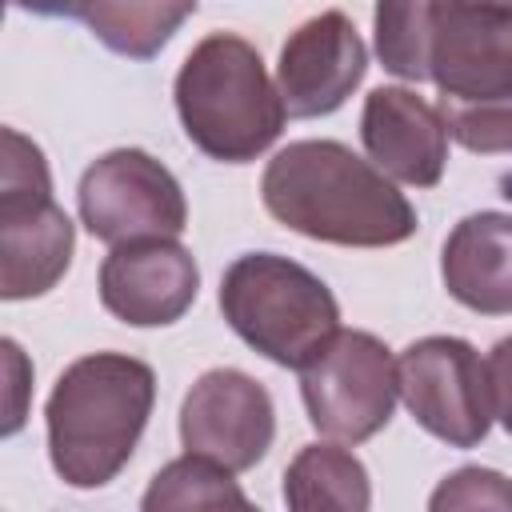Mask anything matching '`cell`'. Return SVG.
I'll list each match as a JSON object with an SVG mask.
<instances>
[{
	"mask_svg": "<svg viewBox=\"0 0 512 512\" xmlns=\"http://www.w3.org/2000/svg\"><path fill=\"white\" fill-rule=\"evenodd\" d=\"M260 200L284 228L340 248H392L420 224L392 176L340 140L280 148L264 168Z\"/></svg>",
	"mask_w": 512,
	"mask_h": 512,
	"instance_id": "1",
	"label": "cell"
},
{
	"mask_svg": "<svg viewBox=\"0 0 512 512\" xmlns=\"http://www.w3.org/2000/svg\"><path fill=\"white\" fill-rule=\"evenodd\" d=\"M156 404V372L124 352L72 360L48 404V460L68 488H104L132 460Z\"/></svg>",
	"mask_w": 512,
	"mask_h": 512,
	"instance_id": "2",
	"label": "cell"
},
{
	"mask_svg": "<svg viewBox=\"0 0 512 512\" xmlns=\"http://www.w3.org/2000/svg\"><path fill=\"white\" fill-rule=\"evenodd\" d=\"M428 80L440 88L448 136L480 156L512 152V8L436 0L428 24Z\"/></svg>",
	"mask_w": 512,
	"mask_h": 512,
	"instance_id": "3",
	"label": "cell"
},
{
	"mask_svg": "<svg viewBox=\"0 0 512 512\" xmlns=\"http://www.w3.org/2000/svg\"><path fill=\"white\" fill-rule=\"evenodd\" d=\"M176 116L184 136L220 164H248L284 128V100L260 52L236 32L204 36L176 72Z\"/></svg>",
	"mask_w": 512,
	"mask_h": 512,
	"instance_id": "4",
	"label": "cell"
},
{
	"mask_svg": "<svg viewBox=\"0 0 512 512\" xmlns=\"http://www.w3.org/2000/svg\"><path fill=\"white\" fill-rule=\"evenodd\" d=\"M228 328L280 368H304L340 328L332 288L304 264L276 252H244L220 276Z\"/></svg>",
	"mask_w": 512,
	"mask_h": 512,
	"instance_id": "5",
	"label": "cell"
},
{
	"mask_svg": "<svg viewBox=\"0 0 512 512\" xmlns=\"http://www.w3.org/2000/svg\"><path fill=\"white\" fill-rule=\"evenodd\" d=\"M76 228L52 200V176L40 144L24 132H0V296L32 300L60 284L72 264Z\"/></svg>",
	"mask_w": 512,
	"mask_h": 512,
	"instance_id": "6",
	"label": "cell"
},
{
	"mask_svg": "<svg viewBox=\"0 0 512 512\" xmlns=\"http://www.w3.org/2000/svg\"><path fill=\"white\" fill-rule=\"evenodd\" d=\"M300 396L320 436L340 444L372 440L400 400V376L388 344L360 328H336L300 368Z\"/></svg>",
	"mask_w": 512,
	"mask_h": 512,
	"instance_id": "7",
	"label": "cell"
},
{
	"mask_svg": "<svg viewBox=\"0 0 512 512\" xmlns=\"http://www.w3.org/2000/svg\"><path fill=\"white\" fill-rule=\"evenodd\" d=\"M84 228L104 244L180 236L188 204L180 180L144 148H112L92 160L76 188Z\"/></svg>",
	"mask_w": 512,
	"mask_h": 512,
	"instance_id": "8",
	"label": "cell"
},
{
	"mask_svg": "<svg viewBox=\"0 0 512 512\" xmlns=\"http://www.w3.org/2000/svg\"><path fill=\"white\" fill-rule=\"evenodd\" d=\"M400 400L412 420L448 448H476L492 428L488 364L460 336L412 340L400 360Z\"/></svg>",
	"mask_w": 512,
	"mask_h": 512,
	"instance_id": "9",
	"label": "cell"
},
{
	"mask_svg": "<svg viewBox=\"0 0 512 512\" xmlns=\"http://www.w3.org/2000/svg\"><path fill=\"white\" fill-rule=\"evenodd\" d=\"M276 436V408L260 380L240 368H208L180 404L184 452L208 456L228 472L256 468Z\"/></svg>",
	"mask_w": 512,
	"mask_h": 512,
	"instance_id": "10",
	"label": "cell"
},
{
	"mask_svg": "<svg viewBox=\"0 0 512 512\" xmlns=\"http://www.w3.org/2000/svg\"><path fill=\"white\" fill-rule=\"evenodd\" d=\"M364 72H368V48L356 24L340 8H328L304 20L284 40L276 64V88L288 116L312 120L336 112L360 88Z\"/></svg>",
	"mask_w": 512,
	"mask_h": 512,
	"instance_id": "11",
	"label": "cell"
},
{
	"mask_svg": "<svg viewBox=\"0 0 512 512\" xmlns=\"http://www.w3.org/2000/svg\"><path fill=\"white\" fill-rule=\"evenodd\" d=\"M196 292L200 268L176 236L116 244L100 264V304L132 328L176 324Z\"/></svg>",
	"mask_w": 512,
	"mask_h": 512,
	"instance_id": "12",
	"label": "cell"
},
{
	"mask_svg": "<svg viewBox=\"0 0 512 512\" xmlns=\"http://www.w3.org/2000/svg\"><path fill=\"white\" fill-rule=\"evenodd\" d=\"M360 140L368 160L400 184L436 188L448 164V124L436 104L400 84L368 92L360 112Z\"/></svg>",
	"mask_w": 512,
	"mask_h": 512,
	"instance_id": "13",
	"label": "cell"
},
{
	"mask_svg": "<svg viewBox=\"0 0 512 512\" xmlns=\"http://www.w3.org/2000/svg\"><path fill=\"white\" fill-rule=\"evenodd\" d=\"M448 296L480 316L512 312V212L464 216L440 252Z\"/></svg>",
	"mask_w": 512,
	"mask_h": 512,
	"instance_id": "14",
	"label": "cell"
},
{
	"mask_svg": "<svg viewBox=\"0 0 512 512\" xmlns=\"http://www.w3.org/2000/svg\"><path fill=\"white\" fill-rule=\"evenodd\" d=\"M284 504L296 512H364L372 504L368 468L340 440L304 444L284 468Z\"/></svg>",
	"mask_w": 512,
	"mask_h": 512,
	"instance_id": "15",
	"label": "cell"
},
{
	"mask_svg": "<svg viewBox=\"0 0 512 512\" xmlns=\"http://www.w3.org/2000/svg\"><path fill=\"white\" fill-rule=\"evenodd\" d=\"M196 12V0H92V36L128 60H152L172 32Z\"/></svg>",
	"mask_w": 512,
	"mask_h": 512,
	"instance_id": "16",
	"label": "cell"
},
{
	"mask_svg": "<svg viewBox=\"0 0 512 512\" xmlns=\"http://www.w3.org/2000/svg\"><path fill=\"white\" fill-rule=\"evenodd\" d=\"M232 476L236 472H228L224 464H216L208 456H196V452H184L180 460L164 464L152 476L140 508L144 512H164V508H224V504L252 508V500L240 492V484Z\"/></svg>",
	"mask_w": 512,
	"mask_h": 512,
	"instance_id": "17",
	"label": "cell"
},
{
	"mask_svg": "<svg viewBox=\"0 0 512 512\" xmlns=\"http://www.w3.org/2000/svg\"><path fill=\"white\" fill-rule=\"evenodd\" d=\"M436 0H376V56L400 80H428V24Z\"/></svg>",
	"mask_w": 512,
	"mask_h": 512,
	"instance_id": "18",
	"label": "cell"
},
{
	"mask_svg": "<svg viewBox=\"0 0 512 512\" xmlns=\"http://www.w3.org/2000/svg\"><path fill=\"white\" fill-rule=\"evenodd\" d=\"M432 512L444 508H508L512 512V480L492 468H456L440 480V488L428 496Z\"/></svg>",
	"mask_w": 512,
	"mask_h": 512,
	"instance_id": "19",
	"label": "cell"
},
{
	"mask_svg": "<svg viewBox=\"0 0 512 512\" xmlns=\"http://www.w3.org/2000/svg\"><path fill=\"white\" fill-rule=\"evenodd\" d=\"M488 396H492V416L500 428L512 436V336L496 340L488 352Z\"/></svg>",
	"mask_w": 512,
	"mask_h": 512,
	"instance_id": "20",
	"label": "cell"
},
{
	"mask_svg": "<svg viewBox=\"0 0 512 512\" xmlns=\"http://www.w3.org/2000/svg\"><path fill=\"white\" fill-rule=\"evenodd\" d=\"M12 8L32 12V16H64V20H76V16H88L92 0H12Z\"/></svg>",
	"mask_w": 512,
	"mask_h": 512,
	"instance_id": "21",
	"label": "cell"
},
{
	"mask_svg": "<svg viewBox=\"0 0 512 512\" xmlns=\"http://www.w3.org/2000/svg\"><path fill=\"white\" fill-rule=\"evenodd\" d=\"M484 4H508L512 8V0H484Z\"/></svg>",
	"mask_w": 512,
	"mask_h": 512,
	"instance_id": "22",
	"label": "cell"
}]
</instances>
